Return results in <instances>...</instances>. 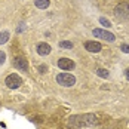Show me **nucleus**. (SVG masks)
Returning a JSON list of instances; mask_svg holds the SVG:
<instances>
[{
    "label": "nucleus",
    "mask_w": 129,
    "mask_h": 129,
    "mask_svg": "<svg viewBox=\"0 0 129 129\" xmlns=\"http://www.w3.org/2000/svg\"><path fill=\"white\" fill-rule=\"evenodd\" d=\"M125 76H126V79L129 80V68H126V71H125Z\"/></svg>",
    "instance_id": "a211bd4d"
},
{
    "label": "nucleus",
    "mask_w": 129,
    "mask_h": 129,
    "mask_svg": "<svg viewBox=\"0 0 129 129\" xmlns=\"http://www.w3.org/2000/svg\"><path fill=\"white\" fill-rule=\"evenodd\" d=\"M92 34H93L95 37H98V39L107 40V42H114V40H116V36H114L113 33H110V31H107V30H103V28H93Z\"/></svg>",
    "instance_id": "39448f33"
},
{
    "label": "nucleus",
    "mask_w": 129,
    "mask_h": 129,
    "mask_svg": "<svg viewBox=\"0 0 129 129\" xmlns=\"http://www.w3.org/2000/svg\"><path fill=\"white\" fill-rule=\"evenodd\" d=\"M5 83H6V86H8L9 89H18V88L22 85V79L19 77L18 74L12 73V74H9L8 77L5 79Z\"/></svg>",
    "instance_id": "20e7f679"
},
{
    "label": "nucleus",
    "mask_w": 129,
    "mask_h": 129,
    "mask_svg": "<svg viewBox=\"0 0 129 129\" xmlns=\"http://www.w3.org/2000/svg\"><path fill=\"white\" fill-rule=\"evenodd\" d=\"M114 16L120 21H129V2L119 3L114 8Z\"/></svg>",
    "instance_id": "f03ea898"
},
{
    "label": "nucleus",
    "mask_w": 129,
    "mask_h": 129,
    "mask_svg": "<svg viewBox=\"0 0 129 129\" xmlns=\"http://www.w3.org/2000/svg\"><path fill=\"white\" fill-rule=\"evenodd\" d=\"M51 45H48V43H39L37 45V53L42 55V56H46V55H49L51 53Z\"/></svg>",
    "instance_id": "1a4fd4ad"
},
{
    "label": "nucleus",
    "mask_w": 129,
    "mask_h": 129,
    "mask_svg": "<svg viewBox=\"0 0 129 129\" xmlns=\"http://www.w3.org/2000/svg\"><path fill=\"white\" fill-rule=\"evenodd\" d=\"M67 125L71 128H89V126H95L98 125V117L92 113H85V114H76V116L68 117Z\"/></svg>",
    "instance_id": "f257e3e1"
},
{
    "label": "nucleus",
    "mask_w": 129,
    "mask_h": 129,
    "mask_svg": "<svg viewBox=\"0 0 129 129\" xmlns=\"http://www.w3.org/2000/svg\"><path fill=\"white\" fill-rule=\"evenodd\" d=\"M13 65H15V68H18L21 71H28V62H27L25 58H22V56H16L13 59Z\"/></svg>",
    "instance_id": "423d86ee"
},
{
    "label": "nucleus",
    "mask_w": 129,
    "mask_h": 129,
    "mask_svg": "<svg viewBox=\"0 0 129 129\" xmlns=\"http://www.w3.org/2000/svg\"><path fill=\"white\" fill-rule=\"evenodd\" d=\"M59 48H62V49H71L73 43L68 42V40H62V42H59Z\"/></svg>",
    "instance_id": "ddd939ff"
},
{
    "label": "nucleus",
    "mask_w": 129,
    "mask_h": 129,
    "mask_svg": "<svg viewBox=\"0 0 129 129\" xmlns=\"http://www.w3.org/2000/svg\"><path fill=\"white\" fill-rule=\"evenodd\" d=\"M56 82L61 85V86H65V88H70V86H74L76 83V77L73 74H68V73H61L56 76Z\"/></svg>",
    "instance_id": "7ed1b4c3"
},
{
    "label": "nucleus",
    "mask_w": 129,
    "mask_h": 129,
    "mask_svg": "<svg viewBox=\"0 0 129 129\" xmlns=\"http://www.w3.org/2000/svg\"><path fill=\"white\" fill-rule=\"evenodd\" d=\"M46 70H48V67H46V65H40V67H39L40 73H46Z\"/></svg>",
    "instance_id": "f3484780"
},
{
    "label": "nucleus",
    "mask_w": 129,
    "mask_h": 129,
    "mask_svg": "<svg viewBox=\"0 0 129 129\" xmlns=\"http://www.w3.org/2000/svg\"><path fill=\"white\" fill-rule=\"evenodd\" d=\"M9 37H11L9 31H0V45H5L9 40Z\"/></svg>",
    "instance_id": "9b49d317"
},
{
    "label": "nucleus",
    "mask_w": 129,
    "mask_h": 129,
    "mask_svg": "<svg viewBox=\"0 0 129 129\" xmlns=\"http://www.w3.org/2000/svg\"><path fill=\"white\" fill-rule=\"evenodd\" d=\"M95 73H96V76H100V77H103V79H107L108 76H110V73H108L105 68H98Z\"/></svg>",
    "instance_id": "f8f14e48"
},
{
    "label": "nucleus",
    "mask_w": 129,
    "mask_h": 129,
    "mask_svg": "<svg viewBox=\"0 0 129 129\" xmlns=\"http://www.w3.org/2000/svg\"><path fill=\"white\" fill-rule=\"evenodd\" d=\"M74 65H76L74 61L70 58H59L58 59V67L61 70H71V68H74Z\"/></svg>",
    "instance_id": "0eeeda50"
},
{
    "label": "nucleus",
    "mask_w": 129,
    "mask_h": 129,
    "mask_svg": "<svg viewBox=\"0 0 129 129\" xmlns=\"http://www.w3.org/2000/svg\"><path fill=\"white\" fill-rule=\"evenodd\" d=\"M120 51L123 53H129V45H122L120 46Z\"/></svg>",
    "instance_id": "dca6fc26"
},
{
    "label": "nucleus",
    "mask_w": 129,
    "mask_h": 129,
    "mask_svg": "<svg viewBox=\"0 0 129 129\" xmlns=\"http://www.w3.org/2000/svg\"><path fill=\"white\" fill-rule=\"evenodd\" d=\"M34 5H36V8H39V9H48V6L51 5V0H36Z\"/></svg>",
    "instance_id": "9d476101"
},
{
    "label": "nucleus",
    "mask_w": 129,
    "mask_h": 129,
    "mask_svg": "<svg viewBox=\"0 0 129 129\" xmlns=\"http://www.w3.org/2000/svg\"><path fill=\"white\" fill-rule=\"evenodd\" d=\"M100 22H101L104 27H107V28H108V27H111L110 21H108V19H105V18H100Z\"/></svg>",
    "instance_id": "4468645a"
},
{
    "label": "nucleus",
    "mask_w": 129,
    "mask_h": 129,
    "mask_svg": "<svg viewBox=\"0 0 129 129\" xmlns=\"http://www.w3.org/2000/svg\"><path fill=\"white\" fill-rule=\"evenodd\" d=\"M5 61H6V53L3 51H0V65L5 64Z\"/></svg>",
    "instance_id": "2eb2a0df"
},
{
    "label": "nucleus",
    "mask_w": 129,
    "mask_h": 129,
    "mask_svg": "<svg viewBox=\"0 0 129 129\" xmlns=\"http://www.w3.org/2000/svg\"><path fill=\"white\" fill-rule=\"evenodd\" d=\"M85 49H86L88 52H93V53H96V52H101L103 45L98 43V42H86V43H85Z\"/></svg>",
    "instance_id": "6e6552de"
}]
</instances>
